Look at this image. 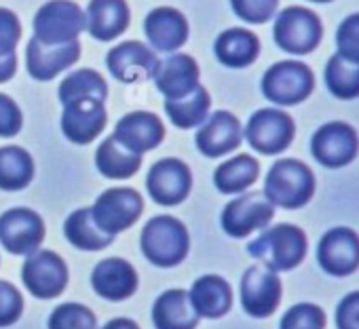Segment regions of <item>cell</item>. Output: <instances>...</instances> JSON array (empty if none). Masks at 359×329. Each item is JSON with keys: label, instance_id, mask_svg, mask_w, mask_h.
<instances>
[{"label": "cell", "instance_id": "6da1fadb", "mask_svg": "<svg viewBox=\"0 0 359 329\" xmlns=\"http://www.w3.org/2000/svg\"><path fill=\"white\" fill-rule=\"evenodd\" d=\"M140 249L150 264L173 268L182 264L191 251L189 228L173 216H156L142 228Z\"/></svg>", "mask_w": 359, "mask_h": 329}, {"label": "cell", "instance_id": "7a4b0ae2", "mask_svg": "<svg viewBox=\"0 0 359 329\" xmlns=\"http://www.w3.org/2000/svg\"><path fill=\"white\" fill-rule=\"evenodd\" d=\"M306 249V234L294 224H277L273 228H264L262 234L248 245V253L273 272H287L300 266Z\"/></svg>", "mask_w": 359, "mask_h": 329}, {"label": "cell", "instance_id": "3957f363", "mask_svg": "<svg viewBox=\"0 0 359 329\" xmlns=\"http://www.w3.org/2000/svg\"><path fill=\"white\" fill-rule=\"evenodd\" d=\"M315 176L306 162L298 158H281L266 174L264 197L273 207L300 209L315 195Z\"/></svg>", "mask_w": 359, "mask_h": 329}, {"label": "cell", "instance_id": "277c9868", "mask_svg": "<svg viewBox=\"0 0 359 329\" xmlns=\"http://www.w3.org/2000/svg\"><path fill=\"white\" fill-rule=\"evenodd\" d=\"M260 89L275 106H296L309 99L315 91V74L302 62L283 59L264 72Z\"/></svg>", "mask_w": 359, "mask_h": 329}, {"label": "cell", "instance_id": "5b68a950", "mask_svg": "<svg viewBox=\"0 0 359 329\" xmlns=\"http://www.w3.org/2000/svg\"><path fill=\"white\" fill-rule=\"evenodd\" d=\"M273 36L281 51L290 55H309L319 47L323 38V26L311 9L287 7L277 15Z\"/></svg>", "mask_w": 359, "mask_h": 329}, {"label": "cell", "instance_id": "8992f818", "mask_svg": "<svg viewBox=\"0 0 359 329\" xmlns=\"http://www.w3.org/2000/svg\"><path fill=\"white\" fill-rule=\"evenodd\" d=\"M85 30V13L72 0H49L34 15V38L43 45L79 41Z\"/></svg>", "mask_w": 359, "mask_h": 329}, {"label": "cell", "instance_id": "52a82bcc", "mask_svg": "<svg viewBox=\"0 0 359 329\" xmlns=\"http://www.w3.org/2000/svg\"><path fill=\"white\" fill-rule=\"evenodd\" d=\"M243 135L256 152L275 156L290 148L296 135V125L287 112L279 108H262L250 116Z\"/></svg>", "mask_w": 359, "mask_h": 329}, {"label": "cell", "instance_id": "ba28073f", "mask_svg": "<svg viewBox=\"0 0 359 329\" xmlns=\"http://www.w3.org/2000/svg\"><path fill=\"white\" fill-rule=\"evenodd\" d=\"M144 211V199L133 188H108L91 207L93 222L110 237L131 228Z\"/></svg>", "mask_w": 359, "mask_h": 329}, {"label": "cell", "instance_id": "9c48e42d", "mask_svg": "<svg viewBox=\"0 0 359 329\" xmlns=\"http://www.w3.org/2000/svg\"><path fill=\"white\" fill-rule=\"evenodd\" d=\"M146 188L156 205L175 207L184 203L193 190L191 167L180 158H161L148 172Z\"/></svg>", "mask_w": 359, "mask_h": 329}, {"label": "cell", "instance_id": "30bf717a", "mask_svg": "<svg viewBox=\"0 0 359 329\" xmlns=\"http://www.w3.org/2000/svg\"><path fill=\"white\" fill-rule=\"evenodd\" d=\"M68 266L66 262L49 249H39L30 253L22 266V281L26 289L39 300H53L68 287Z\"/></svg>", "mask_w": 359, "mask_h": 329}, {"label": "cell", "instance_id": "8fae6325", "mask_svg": "<svg viewBox=\"0 0 359 329\" xmlns=\"http://www.w3.org/2000/svg\"><path fill=\"white\" fill-rule=\"evenodd\" d=\"M359 152L357 131L342 120L321 125L311 137V154L313 158L327 169L346 167L355 160Z\"/></svg>", "mask_w": 359, "mask_h": 329}, {"label": "cell", "instance_id": "7c38bea8", "mask_svg": "<svg viewBox=\"0 0 359 329\" xmlns=\"http://www.w3.org/2000/svg\"><path fill=\"white\" fill-rule=\"evenodd\" d=\"M275 218V207L264 192H245L233 199L220 216L222 230L233 239H245L256 230H264Z\"/></svg>", "mask_w": 359, "mask_h": 329}, {"label": "cell", "instance_id": "4fadbf2b", "mask_svg": "<svg viewBox=\"0 0 359 329\" xmlns=\"http://www.w3.org/2000/svg\"><path fill=\"white\" fill-rule=\"evenodd\" d=\"M45 241L43 218L28 207H13L0 216V243L13 255H30Z\"/></svg>", "mask_w": 359, "mask_h": 329}, {"label": "cell", "instance_id": "5bb4252c", "mask_svg": "<svg viewBox=\"0 0 359 329\" xmlns=\"http://www.w3.org/2000/svg\"><path fill=\"white\" fill-rule=\"evenodd\" d=\"M283 295V285L277 272L264 266H250L241 276V306L254 318L271 316Z\"/></svg>", "mask_w": 359, "mask_h": 329}, {"label": "cell", "instance_id": "9a60e30c", "mask_svg": "<svg viewBox=\"0 0 359 329\" xmlns=\"http://www.w3.org/2000/svg\"><path fill=\"white\" fill-rule=\"evenodd\" d=\"M317 262L332 276H348L359 268V234L346 226L327 230L317 245Z\"/></svg>", "mask_w": 359, "mask_h": 329}, {"label": "cell", "instance_id": "2e32d148", "mask_svg": "<svg viewBox=\"0 0 359 329\" xmlns=\"http://www.w3.org/2000/svg\"><path fill=\"white\" fill-rule=\"evenodd\" d=\"M158 62L161 59L154 55V51L140 41H125L110 49L106 55V66L110 74L127 85L154 78Z\"/></svg>", "mask_w": 359, "mask_h": 329}, {"label": "cell", "instance_id": "e0dca14e", "mask_svg": "<svg viewBox=\"0 0 359 329\" xmlns=\"http://www.w3.org/2000/svg\"><path fill=\"white\" fill-rule=\"evenodd\" d=\"M104 104L106 102L91 97L66 104L62 114V131L66 139L79 146H87L93 139H97L108 122V112Z\"/></svg>", "mask_w": 359, "mask_h": 329}, {"label": "cell", "instance_id": "ac0fdd59", "mask_svg": "<svg viewBox=\"0 0 359 329\" xmlns=\"http://www.w3.org/2000/svg\"><path fill=\"white\" fill-rule=\"evenodd\" d=\"M197 148L208 158H220L235 152L243 141V129L233 112L218 110L205 118L197 131Z\"/></svg>", "mask_w": 359, "mask_h": 329}, {"label": "cell", "instance_id": "d6986e66", "mask_svg": "<svg viewBox=\"0 0 359 329\" xmlns=\"http://www.w3.org/2000/svg\"><path fill=\"white\" fill-rule=\"evenodd\" d=\"M81 57V43L72 41L66 45H43L32 36L26 49V68L34 80L47 83L57 74L66 72Z\"/></svg>", "mask_w": 359, "mask_h": 329}, {"label": "cell", "instance_id": "ffe728a7", "mask_svg": "<svg viewBox=\"0 0 359 329\" xmlns=\"http://www.w3.org/2000/svg\"><path fill=\"white\" fill-rule=\"evenodd\" d=\"M144 32L152 49L163 53H173L187 45L191 28L182 11H177L173 7H156L154 11L148 13L144 22Z\"/></svg>", "mask_w": 359, "mask_h": 329}, {"label": "cell", "instance_id": "44dd1931", "mask_svg": "<svg viewBox=\"0 0 359 329\" xmlns=\"http://www.w3.org/2000/svg\"><path fill=\"white\" fill-rule=\"evenodd\" d=\"M201 78L199 64L187 53H169L154 72V85L165 99H180L189 95Z\"/></svg>", "mask_w": 359, "mask_h": 329}, {"label": "cell", "instance_id": "7402d4cb", "mask_svg": "<svg viewBox=\"0 0 359 329\" xmlns=\"http://www.w3.org/2000/svg\"><path fill=\"white\" fill-rule=\"evenodd\" d=\"M140 279L135 268L123 258L102 260L91 274L93 291L108 302H123L137 291Z\"/></svg>", "mask_w": 359, "mask_h": 329}, {"label": "cell", "instance_id": "603a6c76", "mask_svg": "<svg viewBox=\"0 0 359 329\" xmlns=\"http://www.w3.org/2000/svg\"><path fill=\"white\" fill-rule=\"evenodd\" d=\"M127 150L144 154L150 152L154 148L161 146L163 137H165V125L163 120L146 110H137V112H129L125 114L112 133Z\"/></svg>", "mask_w": 359, "mask_h": 329}, {"label": "cell", "instance_id": "cb8c5ba5", "mask_svg": "<svg viewBox=\"0 0 359 329\" xmlns=\"http://www.w3.org/2000/svg\"><path fill=\"white\" fill-rule=\"evenodd\" d=\"M129 22L131 13L125 0H91L85 13V30L102 43L125 34Z\"/></svg>", "mask_w": 359, "mask_h": 329}, {"label": "cell", "instance_id": "d4e9b609", "mask_svg": "<svg viewBox=\"0 0 359 329\" xmlns=\"http://www.w3.org/2000/svg\"><path fill=\"white\" fill-rule=\"evenodd\" d=\"M150 316L154 329H197L201 318L184 289H169L161 293L152 304Z\"/></svg>", "mask_w": 359, "mask_h": 329}, {"label": "cell", "instance_id": "484cf974", "mask_svg": "<svg viewBox=\"0 0 359 329\" xmlns=\"http://www.w3.org/2000/svg\"><path fill=\"white\" fill-rule=\"evenodd\" d=\"M191 304L199 316L220 318L233 306V289L226 279L218 274H203L191 287Z\"/></svg>", "mask_w": 359, "mask_h": 329}, {"label": "cell", "instance_id": "4316f807", "mask_svg": "<svg viewBox=\"0 0 359 329\" xmlns=\"http://www.w3.org/2000/svg\"><path fill=\"white\" fill-rule=\"evenodd\" d=\"M214 51L222 66L241 70V68L252 66L258 59L260 41L254 32L245 28H229L216 38Z\"/></svg>", "mask_w": 359, "mask_h": 329}, {"label": "cell", "instance_id": "83f0119b", "mask_svg": "<svg viewBox=\"0 0 359 329\" xmlns=\"http://www.w3.org/2000/svg\"><path fill=\"white\" fill-rule=\"evenodd\" d=\"M95 167L108 180H129L142 167V154L127 150L114 135H110L95 152Z\"/></svg>", "mask_w": 359, "mask_h": 329}, {"label": "cell", "instance_id": "f1b7e54d", "mask_svg": "<svg viewBox=\"0 0 359 329\" xmlns=\"http://www.w3.org/2000/svg\"><path fill=\"white\" fill-rule=\"evenodd\" d=\"M34 158L28 150L20 146L0 148V190L18 192L32 184L34 180Z\"/></svg>", "mask_w": 359, "mask_h": 329}, {"label": "cell", "instance_id": "f546056e", "mask_svg": "<svg viewBox=\"0 0 359 329\" xmlns=\"http://www.w3.org/2000/svg\"><path fill=\"white\" fill-rule=\"evenodd\" d=\"M260 176V162L250 154H237L224 160L214 174V184L222 195H239L256 184Z\"/></svg>", "mask_w": 359, "mask_h": 329}, {"label": "cell", "instance_id": "4dcf8cb0", "mask_svg": "<svg viewBox=\"0 0 359 329\" xmlns=\"http://www.w3.org/2000/svg\"><path fill=\"white\" fill-rule=\"evenodd\" d=\"M212 97L203 85H197L189 95L180 99H165V112L177 129H193L205 122L210 116Z\"/></svg>", "mask_w": 359, "mask_h": 329}, {"label": "cell", "instance_id": "1f68e13d", "mask_svg": "<svg viewBox=\"0 0 359 329\" xmlns=\"http://www.w3.org/2000/svg\"><path fill=\"white\" fill-rule=\"evenodd\" d=\"M64 234L66 241L81 251H102L114 241V237L97 228L91 216V207L76 209L74 214H70L64 222Z\"/></svg>", "mask_w": 359, "mask_h": 329}, {"label": "cell", "instance_id": "d6a6232c", "mask_svg": "<svg viewBox=\"0 0 359 329\" xmlns=\"http://www.w3.org/2000/svg\"><path fill=\"white\" fill-rule=\"evenodd\" d=\"M57 95H60V102L64 106L70 104V102H74V99H85V97L106 102V97H108V85H106L104 76L97 70L83 68V70H76V72L68 74L62 80V85L57 89Z\"/></svg>", "mask_w": 359, "mask_h": 329}, {"label": "cell", "instance_id": "836d02e7", "mask_svg": "<svg viewBox=\"0 0 359 329\" xmlns=\"http://www.w3.org/2000/svg\"><path fill=\"white\" fill-rule=\"evenodd\" d=\"M325 85L338 99L359 97V64L346 62L338 53L332 55L325 64Z\"/></svg>", "mask_w": 359, "mask_h": 329}, {"label": "cell", "instance_id": "e575fe53", "mask_svg": "<svg viewBox=\"0 0 359 329\" xmlns=\"http://www.w3.org/2000/svg\"><path fill=\"white\" fill-rule=\"evenodd\" d=\"M49 329H97V318L85 304L66 302L49 314Z\"/></svg>", "mask_w": 359, "mask_h": 329}, {"label": "cell", "instance_id": "d590c367", "mask_svg": "<svg viewBox=\"0 0 359 329\" xmlns=\"http://www.w3.org/2000/svg\"><path fill=\"white\" fill-rule=\"evenodd\" d=\"M325 312L311 302L292 306L279 323V329H325Z\"/></svg>", "mask_w": 359, "mask_h": 329}, {"label": "cell", "instance_id": "8d00e7d4", "mask_svg": "<svg viewBox=\"0 0 359 329\" xmlns=\"http://www.w3.org/2000/svg\"><path fill=\"white\" fill-rule=\"evenodd\" d=\"M231 7L245 24H266L277 13L279 0H231Z\"/></svg>", "mask_w": 359, "mask_h": 329}, {"label": "cell", "instance_id": "74e56055", "mask_svg": "<svg viewBox=\"0 0 359 329\" xmlns=\"http://www.w3.org/2000/svg\"><path fill=\"white\" fill-rule=\"evenodd\" d=\"M336 49L338 55L346 62L359 64V13L348 15L336 30Z\"/></svg>", "mask_w": 359, "mask_h": 329}, {"label": "cell", "instance_id": "f35d334b", "mask_svg": "<svg viewBox=\"0 0 359 329\" xmlns=\"http://www.w3.org/2000/svg\"><path fill=\"white\" fill-rule=\"evenodd\" d=\"M22 314H24V298L20 289L9 281H0V327H9L18 323Z\"/></svg>", "mask_w": 359, "mask_h": 329}, {"label": "cell", "instance_id": "ab89813d", "mask_svg": "<svg viewBox=\"0 0 359 329\" xmlns=\"http://www.w3.org/2000/svg\"><path fill=\"white\" fill-rule=\"evenodd\" d=\"M20 38H22L20 18L13 11L0 7V57L15 53Z\"/></svg>", "mask_w": 359, "mask_h": 329}, {"label": "cell", "instance_id": "60d3db41", "mask_svg": "<svg viewBox=\"0 0 359 329\" xmlns=\"http://www.w3.org/2000/svg\"><path fill=\"white\" fill-rule=\"evenodd\" d=\"M24 127V116L18 102L0 93V137H15Z\"/></svg>", "mask_w": 359, "mask_h": 329}, {"label": "cell", "instance_id": "b9f144b4", "mask_svg": "<svg viewBox=\"0 0 359 329\" xmlns=\"http://www.w3.org/2000/svg\"><path fill=\"white\" fill-rule=\"evenodd\" d=\"M338 329H359V291L346 293L336 308Z\"/></svg>", "mask_w": 359, "mask_h": 329}, {"label": "cell", "instance_id": "7bdbcfd3", "mask_svg": "<svg viewBox=\"0 0 359 329\" xmlns=\"http://www.w3.org/2000/svg\"><path fill=\"white\" fill-rule=\"evenodd\" d=\"M15 72H18V55L15 53L0 57V85L9 83L15 76Z\"/></svg>", "mask_w": 359, "mask_h": 329}, {"label": "cell", "instance_id": "ee69618b", "mask_svg": "<svg viewBox=\"0 0 359 329\" xmlns=\"http://www.w3.org/2000/svg\"><path fill=\"white\" fill-rule=\"evenodd\" d=\"M102 329H140L135 321L131 318H125V316H116L112 321H108Z\"/></svg>", "mask_w": 359, "mask_h": 329}, {"label": "cell", "instance_id": "f6af8a7d", "mask_svg": "<svg viewBox=\"0 0 359 329\" xmlns=\"http://www.w3.org/2000/svg\"><path fill=\"white\" fill-rule=\"evenodd\" d=\"M309 3H317V5H327L332 0H309Z\"/></svg>", "mask_w": 359, "mask_h": 329}]
</instances>
